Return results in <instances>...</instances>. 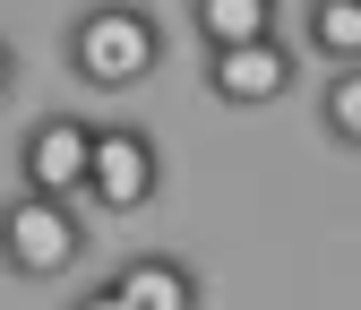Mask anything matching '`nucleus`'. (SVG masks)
<instances>
[{
  "label": "nucleus",
  "mask_w": 361,
  "mask_h": 310,
  "mask_svg": "<svg viewBox=\"0 0 361 310\" xmlns=\"http://www.w3.org/2000/svg\"><path fill=\"white\" fill-rule=\"evenodd\" d=\"M9 86H18V43L0 35V104H9Z\"/></svg>",
  "instance_id": "obj_11"
},
{
  "label": "nucleus",
  "mask_w": 361,
  "mask_h": 310,
  "mask_svg": "<svg viewBox=\"0 0 361 310\" xmlns=\"http://www.w3.org/2000/svg\"><path fill=\"white\" fill-rule=\"evenodd\" d=\"M276 18H284V0H190V26H198V43H207V52L276 35Z\"/></svg>",
  "instance_id": "obj_7"
},
{
  "label": "nucleus",
  "mask_w": 361,
  "mask_h": 310,
  "mask_svg": "<svg viewBox=\"0 0 361 310\" xmlns=\"http://www.w3.org/2000/svg\"><path fill=\"white\" fill-rule=\"evenodd\" d=\"M319 129H327L336 147H353V155H361V61L327 69V86H319Z\"/></svg>",
  "instance_id": "obj_9"
},
{
  "label": "nucleus",
  "mask_w": 361,
  "mask_h": 310,
  "mask_svg": "<svg viewBox=\"0 0 361 310\" xmlns=\"http://www.w3.org/2000/svg\"><path fill=\"white\" fill-rule=\"evenodd\" d=\"M95 172V121L78 112H35L18 138V190H52V198H86Z\"/></svg>",
  "instance_id": "obj_5"
},
{
  "label": "nucleus",
  "mask_w": 361,
  "mask_h": 310,
  "mask_svg": "<svg viewBox=\"0 0 361 310\" xmlns=\"http://www.w3.org/2000/svg\"><path fill=\"white\" fill-rule=\"evenodd\" d=\"M86 258V215L78 198H52V190H18L0 198V276L18 285H52Z\"/></svg>",
  "instance_id": "obj_2"
},
{
  "label": "nucleus",
  "mask_w": 361,
  "mask_h": 310,
  "mask_svg": "<svg viewBox=\"0 0 361 310\" xmlns=\"http://www.w3.org/2000/svg\"><path fill=\"white\" fill-rule=\"evenodd\" d=\"M69 310H129V293H121V285H112V276H104V285H86V293H78V302H69Z\"/></svg>",
  "instance_id": "obj_10"
},
{
  "label": "nucleus",
  "mask_w": 361,
  "mask_h": 310,
  "mask_svg": "<svg viewBox=\"0 0 361 310\" xmlns=\"http://www.w3.org/2000/svg\"><path fill=\"white\" fill-rule=\"evenodd\" d=\"M301 43H310L327 69L361 61V0H310V9H301Z\"/></svg>",
  "instance_id": "obj_8"
},
{
  "label": "nucleus",
  "mask_w": 361,
  "mask_h": 310,
  "mask_svg": "<svg viewBox=\"0 0 361 310\" xmlns=\"http://www.w3.org/2000/svg\"><path fill=\"white\" fill-rule=\"evenodd\" d=\"M293 78H301V52H293L284 35H258V43H224V52H207V95H215L224 112H267V104H284Z\"/></svg>",
  "instance_id": "obj_4"
},
{
  "label": "nucleus",
  "mask_w": 361,
  "mask_h": 310,
  "mask_svg": "<svg viewBox=\"0 0 361 310\" xmlns=\"http://www.w3.org/2000/svg\"><path fill=\"white\" fill-rule=\"evenodd\" d=\"M155 190H164V147L138 121H95V172H86L95 215H138Z\"/></svg>",
  "instance_id": "obj_3"
},
{
  "label": "nucleus",
  "mask_w": 361,
  "mask_h": 310,
  "mask_svg": "<svg viewBox=\"0 0 361 310\" xmlns=\"http://www.w3.org/2000/svg\"><path fill=\"white\" fill-rule=\"evenodd\" d=\"M112 285L129 293V310H198V302H207L198 268H190V258H172V250H138V258H121Z\"/></svg>",
  "instance_id": "obj_6"
},
{
  "label": "nucleus",
  "mask_w": 361,
  "mask_h": 310,
  "mask_svg": "<svg viewBox=\"0 0 361 310\" xmlns=\"http://www.w3.org/2000/svg\"><path fill=\"white\" fill-rule=\"evenodd\" d=\"M61 69L78 86H95V95L147 86L164 69V26H155V9H138V0H95V9H78L69 35H61Z\"/></svg>",
  "instance_id": "obj_1"
}]
</instances>
